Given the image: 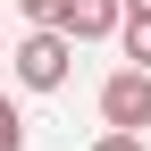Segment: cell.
Segmentation results:
<instances>
[{
    "instance_id": "5b68a950",
    "label": "cell",
    "mask_w": 151,
    "mask_h": 151,
    "mask_svg": "<svg viewBox=\"0 0 151 151\" xmlns=\"http://www.w3.org/2000/svg\"><path fill=\"white\" fill-rule=\"evenodd\" d=\"M0 151H25V118H17L9 92H0Z\"/></svg>"
},
{
    "instance_id": "3957f363",
    "label": "cell",
    "mask_w": 151,
    "mask_h": 151,
    "mask_svg": "<svg viewBox=\"0 0 151 151\" xmlns=\"http://www.w3.org/2000/svg\"><path fill=\"white\" fill-rule=\"evenodd\" d=\"M59 25L76 34V42H101V34H118V25H126V0H67Z\"/></svg>"
},
{
    "instance_id": "8992f818",
    "label": "cell",
    "mask_w": 151,
    "mask_h": 151,
    "mask_svg": "<svg viewBox=\"0 0 151 151\" xmlns=\"http://www.w3.org/2000/svg\"><path fill=\"white\" fill-rule=\"evenodd\" d=\"M17 9H25L34 25H59V17H67V0H17Z\"/></svg>"
},
{
    "instance_id": "277c9868",
    "label": "cell",
    "mask_w": 151,
    "mask_h": 151,
    "mask_svg": "<svg viewBox=\"0 0 151 151\" xmlns=\"http://www.w3.org/2000/svg\"><path fill=\"white\" fill-rule=\"evenodd\" d=\"M126 59H134V67H151V0H126Z\"/></svg>"
},
{
    "instance_id": "52a82bcc",
    "label": "cell",
    "mask_w": 151,
    "mask_h": 151,
    "mask_svg": "<svg viewBox=\"0 0 151 151\" xmlns=\"http://www.w3.org/2000/svg\"><path fill=\"white\" fill-rule=\"evenodd\" d=\"M92 151H143V134H134V126H109V134L92 143Z\"/></svg>"
},
{
    "instance_id": "7a4b0ae2",
    "label": "cell",
    "mask_w": 151,
    "mask_h": 151,
    "mask_svg": "<svg viewBox=\"0 0 151 151\" xmlns=\"http://www.w3.org/2000/svg\"><path fill=\"white\" fill-rule=\"evenodd\" d=\"M101 118L143 134V126H151V67H118V76H109V84H101Z\"/></svg>"
},
{
    "instance_id": "6da1fadb",
    "label": "cell",
    "mask_w": 151,
    "mask_h": 151,
    "mask_svg": "<svg viewBox=\"0 0 151 151\" xmlns=\"http://www.w3.org/2000/svg\"><path fill=\"white\" fill-rule=\"evenodd\" d=\"M67 59H76V34L67 25H34L25 42H17V84L25 92H59L67 84Z\"/></svg>"
}]
</instances>
